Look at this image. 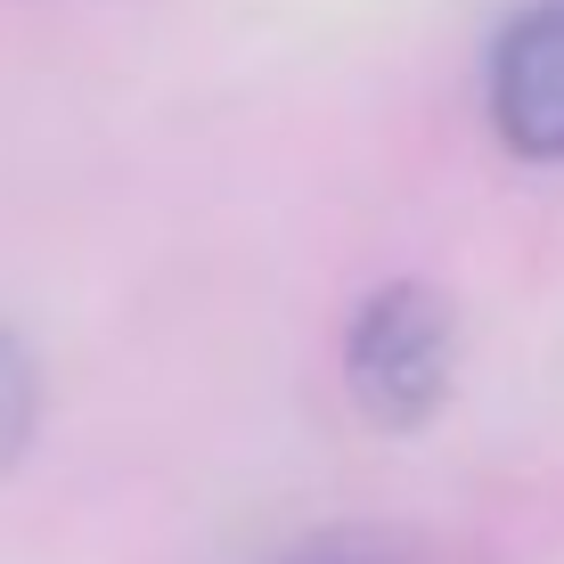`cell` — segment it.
Wrapping results in <instances>:
<instances>
[{
  "label": "cell",
  "instance_id": "6da1fadb",
  "mask_svg": "<svg viewBox=\"0 0 564 564\" xmlns=\"http://www.w3.org/2000/svg\"><path fill=\"white\" fill-rule=\"evenodd\" d=\"M451 352H458L451 303H442L434 286H384V295L352 319L344 368H352V393H360L368 417L417 425L442 393H451Z\"/></svg>",
  "mask_w": 564,
  "mask_h": 564
},
{
  "label": "cell",
  "instance_id": "7a4b0ae2",
  "mask_svg": "<svg viewBox=\"0 0 564 564\" xmlns=\"http://www.w3.org/2000/svg\"><path fill=\"white\" fill-rule=\"evenodd\" d=\"M491 123L532 164H564V0H532L491 42Z\"/></svg>",
  "mask_w": 564,
  "mask_h": 564
},
{
  "label": "cell",
  "instance_id": "3957f363",
  "mask_svg": "<svg viewBox=\"0 0 564 564\" xmlns=\"http://www.w3.org/2000/svg\"><path fill=\"white\" fill-rule=\"evenodd\" d=\"M33 417H42V384H33V360L17 352V336H0V466L33 442Z\"/></svg>",
  "mask_w": 564,
  "mask_h": 564
}]
</instances>
